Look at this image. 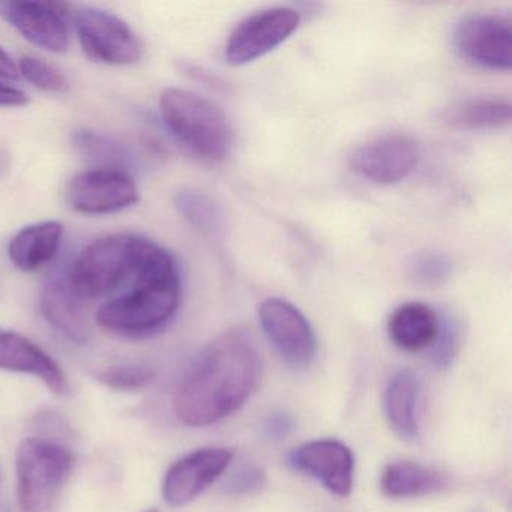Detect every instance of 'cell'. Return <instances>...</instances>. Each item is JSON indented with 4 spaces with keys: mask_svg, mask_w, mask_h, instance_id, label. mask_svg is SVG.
Masks as SVG:
<instances>
[{
    "mask_svg": "<svg viewBox=\"0 0 512 512\" xmlns=\"http://www.w3.org/2000/svg\"><path fill=\"white\" fill-rule=\"evenodd\" d=\"M65 202L85 215H109L133 208L140 191L131 173L121 170L88 169L68 179Z\"/></svg>",
    "mask_w": 512,
    "mask_h": 512,
    "instance_id": "7",
    "label": "cell"
},
{
    "mask_svg": "<svg viewBox=\"0 0 512 512\" xmlns=\"http://www.w3.org/2000/svg\"><path fill=\"white\" fill-rule=\"evenodd\" d=\"M155 373L146 365H113L98 371L97 379L104 385L118 391H136L154 379Z\"/></svg>",
    "mask_w": 512,
    "mask_h": 512,
    "instance_id": "25",
    "label": "cell"
},
{
    "mask_svg": "<svg viewBox=\"0 0 512 512\" xmlns=\"http://www.w3.org/2000/svg\"><path fill=\"white\" fill-rule=\"evenodd\" d=\"M68 19L73 23L83 53L97 64L127 67L143 56L142 40L121 17L91 5H71Z\"/></svg>",
    "mask_w": 512,
    "mask_h": 512,
    "instance_id": "6",
    "label": "cell"
},
{
    "mask_svg": "<svg viewBox=\"0 0 512 512\" xmlns=\"http://www.w3.org/2000/svg\"><path fill=\"white\" fill-rule=\"evenodd\" d=\"M19 74L35 88L52 94H67L71 89L70 80L55 65L35 58V56H22L19 61Z\"/></svg>",
    "mask_w": 512,
    "mask_h": 512,
    "instance_id": "24",
    "label": "cell"
},
{
    "mask_svg": "<svg viewBox=\"0 0 512 512\" xmlns=\"http://www.w3.org/2000/svg\"><path fill=\"white\" fill-rule=\"evenodd\" d=\"M295 428V421L289 413L277 412L272 413L266 418L265 424H263V431L268 439L278 440L286 439Z\"/></svg>",
    "mask_w": 512,
    "mask_h": 512,
    "instance_id": "29",
    "label": "cell"
},
{
    "mask_svg": "<svg viewBox=\"0 0 512 512\" xmlns=\"http://www.w3.org/2000/svg\"><path fill=\"white\" fill-rule=\"evenodd\" d=\"M176 208L181 212L182 217L203 233L220 232L221 215L217 203L202 191L184 190L176 196Z\"/></svg>",
    "mask_w": 512,
    "mask_h": 512,
    "instance_id": "23",
    "label": "cell"
},
{
    "mask_svg": "<svg viewBox=\"0 0 512 512\" xmlns=\"http://www.w3.org/2000/svg\"><path fill=\"white\" fill-rule=\"evenodd\" d=\"M233 460L232 449H197L179 458L167 470L163 481V497L167 505L181 508L200 496L226 473Z\"/></svg>",
    "mask_w": 512,
    "mask_h": 512,
    "instance_id": "13",
    "label": "cell"
},
{
    "mask_svg": "<svg viewBox=\"0 0 512 512\" xmlns=\"http://www.w3.org/2000/svg\"><path fill=\"white\" fill-rule=\"evenodd\" d=\"M19 76L16 62L8 55L7 50L0 46V79L17 80Z\"/></svg>",
    "mask_w": 512,
    "mask_h": 512,
    "instance_id": "31",
    "label": "cell"
},
{
    "mask_svg": "<svg viewBox=\"0 0 512 512\" xmlns=\"http://www.w3.org/2000/svg\"><path fill=\"white\" fill-rule=\"evenodd\" d=\"M301 25L298 11L289 7L266 8L242 20L226 43L230 65H245L271 53L289 40Z\"/></svg>",
    "mask_w": 512,
    "mask_h": 512,
    "instance_id": "8",
    "label": "cell"
},
{
    "mask_svg": "<svg viewBox=\"0 0 512 512\" xmlns=\"http://www.w3.org/2000/svg\"><path fill=\"white\" fill-rule=\"evenodd\" d=\"M127 292L101 305L97 322L106 331L145 335L166 326L181 305V272L175 257L148 239Z\"/></svg>",
    "mask_w": 512,
    "mask_h": 512,
    "instance_id": "2",
    "label": "cell"
},
{
    "mask_svg": "<svg viewBox=\"0 0 512 512\" xmlns=\"http://www.w3.org/2000/svg\"><path fill=\"white\" fill-rule=\"evenodd\" d=\"M146 241L131 233L95 239L71 263L68 281L85 301L112 295L136 274Z\"/></svg>",
    "mask_w": 512,
    "mask_h": 512,
    "instance_id": "4",
    "label": "cell"
},
{
    "mask_svg": "<svg viewBox=\"0 0 512 512\" xmlns=\"http://www.w3.org/2000/svg\"><path fill=\"white\" fill-rule=\"evenodd\" d=\"M439 316L424 302H407L395 308L389 316L388 335L392 343L404 352L431 349L439 338Z\"/></svg>",
    "mask_w": 512,
    "mask_h": 512,
    "instance_id": "18",
    "label": "cell"
},
{
    "mask_svg": "<svg viewBox=\"0 0 512 512\" xmlns=\"http://www.w3.org/2000/svg\"><path fill=\"white\" fill-rule=\"evenodd\" d=\"M164 127L191 155L220 163L233 148V131L224 113L202 95L181 88L164 89L160 97Z\"/></svg>",
    "mask_w": 512,
    "mask_h": 512,
    "instance_id": "3",
    "label": "cell"
},
{
    "mask_svg": "<svg viewBox=\"0 0 512 512\" xmlns=\"http://www.w3.org/2000/svg\"><path fill=\"white\" fill-rule=\"evenodd\" d=\"M292 469L317 479L335 496L352 493L355 457L349 446L334 439L313 440L287 455Z\"/></svg>",
    "mask_w": 512,
    "mask_h": 512,
    "instance_id": "14",
    "label": "cell"
},
{
    "mask_svg": "<svg viewBox=\"0 0 512 512\" xmlns=\"http://www.w3.org/2000/svg\"><path fill=\"white\" fill-rule=\"evenodd\" d=\"M433 349L434 362H436V365H439V367H448L458 349V334L454 326H452V329L451 326H448L445 331L440 328L439 338H437Z\"/></svg>",
    "mask_w": 512,
    "mask_h": 512,
    "instance_id": "28",
    "label": "cell"
},
{
    "mask_svg": "<svg viewBox=\"0 0 512 512\" xmlns=\"http://www.w3.org/2000/svg\"><path fill=\"white\" fill-rule=\"evenodd\" d=\"M446 487L448 478L443 473L416 461H394L380 475V490L389 499L430 496Z\"/></svg>",
    "mask_w": 512,
    "mask_h": 512,
    "instance_id": "20",
    "label": "cell"
},
{
    "mask_svg": "<svg viewBox=\"0 0 512 512\" xmlns=\"http://www.w3.org/2000/svg\"><path fill=\"white\" fill-rule=\"evenodd\" d=\"M421 383L415 371L400 370L391 377L385 389L383 407L389 427L403 440L418 437V406Z\"/></svg>",
    "mask_w": 512,
    "mask_h": 512,
    "instance_id": "19",
    "label": "cell"
},
{
    "mask_svg": "<svg viewBox=\"0 0 512 512\" xmlns=\"http://www.w3.org/2000/svg\"><path fill=\"white\" fill-rule=\"evenodd\" d=\"M71 145L77 157L89 166V169L121 170L131 172L134 155L131 149L115 137L100 131L82 128L71 136Z\"/></svg>",
    "mask_w": 512,
    "mask_h": 512,
    "instance_id": "21",
    "label": "cell"
},
{
    "mask_svg": "<svg viewBox=\"0 0 512 512\" xmlns=\"http://www.w3.org/2000/svg\"><path fill=\"white\" fill-rule=\"evenodd\" d=\"M85 299L73 289L67 274L53 278L41 293V313L50 326L68 340L86 344L92 337Z\"/></svg>",
    "mask_w": 512,
    "mask_h": 512,
    "instance_id": "16",
    "label": "cell"
},
{
    "mask_svg": "<svg viewBox=\"0 0 512 512\" xmlns=\"http://www.w3.org/2000/svg\"><path fill=\"white\" fill-rule=\"evenodd\" d=\"M262 358L244 329L212 340L191 362L176 388L173 410L188 427H208L235 413L259 388Z\"/></svg>",
    "mask_w": 512,
    "mask_h": 512,
    "instance_id": "1",
    "label": "cell"
},
{
    "mask_svg": "<svg viewBox=\"0 0 512 512\" xmlns=\"http://www.w3.org/2000/svg\"><path fill=\"white\" fill-rule=\"evenodd\" d=\"M265 484V473L257 466H242L227 481L230 494H250Z\"/></svg>",
    "mask_w": 512,
    "mask_h": 512,
    "instance_id": "27",
    "label": "cell"
},
{
    "mask_svg": "<svg viewBox=\"0 0 512 512\" xmlns=\"http://www.w3.org/2000/svg\"><path fill=\"white\" fill-rule=\"evenodd\" d=\"M421 160L419 145L407 134L392 133L368 140L350 155L353 172L373 184L394 185L409 178Z\"/></svg>",
    "mask_w": 512,
    "mask_h": 512,
    "instance_id": "11",
    "label": "cell"
},
{
    "mask_svg": "<svg viewBox=\"0 0 512 512\" xmlns=\"http://www.w3.org/2000/svg\"><path fill=\"white\" fill-rule=\"evenodd\" d=\"M0 370L32 374L58 395L70 391L61 365L34 341L11 329L0 328Z\"/></svg>",
    "mask_w": 512,
    "mask_h": 512,
    "instance_id": "15",
    "label": "cell"
},
{
    "mask_svg": "<svg viewBox=\"0 0 512 512\" xmlns=\"http://www.w3.org/2000/svg\"><path fill=\"white\" fill-rule=\"evenodd\" d=\"M259 322L287 364L295 368L313 364L317 355L316 332L298 307L286 299H265L259 307Z\"/></svg>",
    "mask_w": 512,
    "mask_h": 512,
    "instance_id": "9",
    "label": "cell"
},
{
    "mask_svg": "<svg viewBox=\"0 0 512 512\" xmlns=\"http://www.w3.org/2000/svg\"><path fill=\"white\" fill-rule=\"evenodd\" d=\"M454 44L464 61L490 71H509L512 64L511 22L494 14H475L458 23Z\"/></svg>",
    "mask_w": 512,
    "mask_h": 512,
    "instance_id": "10",
    "label": "cell"
},
{
    "mask_svg": "<svg viewBox=\"0 0 512 512\" xmlns=\"http://www.w3.org/2000/svg\"><path fill=\"white\" fill-rule=\"evenodd\" d=\"M76 467L71 449L43 437L20 442L16 454L17 500L22 512H52Z\"/></svg>",
    "mask_w": 512,
    "mask_h": 512,
    "instance_id": "5",
    "label": "cell"
},
{
    "mask_svg": "<svg viewBox=\"0 0 512 512\" xmlns=\"http://www.w3.org/2000/svg\"><path fill=\"white\" fill-rule=\"evenodd\" d=\"M451 260L445 254L424 253L416 257L412 265V277L418 283L433 286L449 277L452 269Z\"/></svg>",
    "mask_w": 512,
    "mask_h": 512,
    "instance_id": "26",
    "label": "cell"
},
{
    "mask_svg": "<svg viewBox=\"0 0 512 512\" xmlns=\"http://www.w3.org/2000/svg\"><path fill=\"white\" fill-rule=\"evenodd\" d=\"M68 7L65 2L0 0V19L34 46L62 55L70 47Z\"/></svg>",
    "mask_w": 512,
    "mask_h": 512,
    "instance_id": "12",
    "label": "cell"
},
{
    "mask_svg": "<svg viewBox=\"0 0 512 512\" xmlns=\"http://www.w3.org/2000/svg\"><path fill=\"white\" fill-rule=\"evenodd\" d=\"M443 122L460 131L499 130L511 122V104L499 98H467L449 106Z\"/></svg>",
    "mask_w": 512,
    "mask_h": 512,
    "instance_id": "22",
    "label": "cell"
},
{
    "mask_svg": "<svg viewBox=\"0 0 512 512\" xmlns=\"http://www.w3.org/2000/svg\"><path fill=\"white\" fill-rule=\"evenodd\" d=\"M64 226L49 220L29 224L16 233L8 244V257L17 269L35 272L50 265L61 250Z\"/></svg>",
    "mask_w": 512,
    "mask_h": 512,
    "instance_id": "17",
    "label": "cell"
},
{
    "mask_svg": "<svg viewBox=\"0 0 512 512\" xmlns=\"http://www.w3.org/2000/svg\"><path fill=\"white\" fill-rule=\"evenodd\" d=\"M29 103V97L22 89L0 82V107H23Z\"/></svg>",
    "mask_w": 512,
    "mask_h": 512,
    "instance_id": "30",
    "label": "cell"
},
{
    "mask_svg": "<svg viewBox=\"0 0 512 512\" xmlns=\"http://www.w3.org/2000/svg\"><path fill=\"white\" fill-rule=\"evenodd\" d=\"M145 512H161V511H158V509H149V511H145Z\"/></svg>",
    "mask_w": 512,
    "mask_h": 512,
    "instance_id": "32",
    "label": "cell"
}]
</instances>
